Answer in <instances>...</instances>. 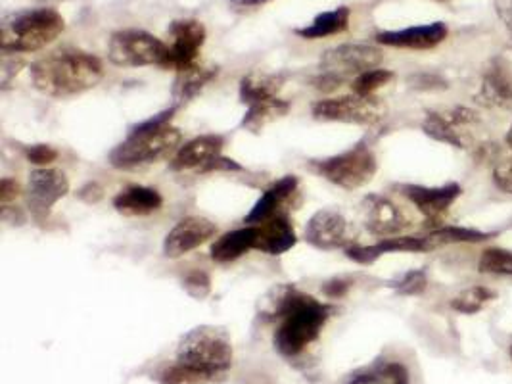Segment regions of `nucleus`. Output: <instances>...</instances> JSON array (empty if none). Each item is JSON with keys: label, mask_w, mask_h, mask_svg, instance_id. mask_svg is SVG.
Instances as JSON below:
<instances>
[{"label": "nucleus", "mask_w": 512, "mask_h": 384, "mask_svg": "<svg viewBox=\"0 0 512 384\" xmlns=\"http://www.w3.org/2000/svg\"><path fill=\"white\" fill-rule=\"evenodd\" d=\"M263 304L265 315L280 321L273 342L284 358L303 354L321 336L334 313L330 304H323L292 285L273 288L263 298Z\"/></svg>", "instance_id": "f257e3e1"}, {"label": "nucleus", "mask_w": 512, "mask_h": 384, "mask_svg": "<svg viewBox=\"0 0 512 384\" xmlns=\"http://www.w3.org/2000/svg\"><path fill=\"white\" fill-rule=\"evenodd\" d=\"M231 338L217 327L202 325L179 340L175 363L160 373L162 384H206L233 365Z\"/></svg>", "instance_id": "f03ea898"}, {"label": "nucleus", "mask_w": 512, "mask_h": 384, "mask_svg": "<svg viewBox=\"0 0 512 384\" xmlns=\"http://www.w3.org/2000/svg\"><path fill=\"white\" fill-rule=\"evenodd\" d=\"M102 77V62L81 48H60L31 64L33 87L52 98L83 95L94 89Z\"/></svg>", "instance_id": "7ed1b4c3"}, {"label": "nucleus", "mask_w": 512, "mask_h": 384, "mask_svg": "<svg viewBox=\"0 0 512 384\" xmlns=\"http://www.w3.org/2000/svg\"><path fill=\"white\" fill-rule=\"evenodd\" d=\"M175 108L139 123L123 143L110 152V164L117 169H135L154 164L169 152H177L181 131L171 125Z\"/></svg>", "instance_id": "20e7f679"}, {"label": "nucleus", "mask_w": 512, "mask_h": 384, "mask_svg": "<svg viewBox=\"0 0 512 384\" xmlns=\"http://www.w3.org/2000/svg\"><path fill=\"white\" fill-rule=\"evenodd\" d=\"M66 29V20L54 8H25L4 16L0 48L4 54H27L52 45Z\"/></svg>", "instance_id": "39448f33"}, {"label": "nucleus", "mask_w": 512, "mask_h": 384, "mask_svg": "<svg viewBox=\"0 0 512 384\" xmlns=\"http://www.w3.org/2000/svg\"><path fill=\"white\" fill-rule=\"evenodd\" d=\"M280 89L282 81L277 75H246L240 81V98L248 106L242 127L259 133L265 125L286 116L290 104L280 98Z\"/></svg>", "instance_id": "423d86ee"}, {"label": "nucleus", "mask_w": 512, "mask_h": 384, "mask_svg": "<svg viewBox=\"0 0 512 384\" xmlns=\"http://www.w3.org/2000/svg\"><path fill=\"white\" fill-rule=\"evenodd\" d=\"M382 50L371 45H340L326 50L321 58V75L313 81L317 89L332 91L344 81L380 66Z\"/></svg>", "instance_id": "0eeeda50"}, {"label": "nucleus", "mask_w": 512, "mask_h": 384, "mask_svg": "<svg viewBox=\"0 0 512 384\" xmlns=\"http://www.w3.org/2000/svg\"><path fill=\"white\" fill-rule=\"evenodd\" d=\"M311 169L340 189L355 191L373 181L378 162L373 148L369 144L359 143L342 154L311 162Z\"/></svg>", "instance_id": "6e6552de"}, {"label": "nucleus", "mask_w": 512, "mask_h": 384, "mask_svg": "<svg viewBox=\"0 0 512 384\" xmlns=\"http://www.w3.org/2000/svg\"><path fill=\"white\" fill-rule=\"evenodd\" d=\"M167 45L142 29H121L110 37L108 58L119 68L163 66Z\"/></svg>", "instance_id": "1a4fd4ad"}, {"label": "nucleus", "mask_w": 512, "mask_h": 384, "mask_svg": "<svg viewBox=\"0 0 512 384\" xmlns=\"http://www.w3.org/2000/svg\"><path fill=\"white\" fill-rule=\"evenodd\" d=\"M386 114L384 104L376 96L348 95L325 98L313 106V118L355 125H373Z\"/></svg>", "instance_id": "9d476101"}, {"label": "nucleus", "mask_w": 512, "mask_h": 384, "mask_svg": "<svg viewBox=\"0 0 512 384\" xmlns=\"http://www.w3.org/2000/svg\"><path fill=\"white\" fill-rule=\"evenodd\" d=\"M169 43L162 68L177 70V73L188 70L198 64L200 50L206 43V27L198 20H175L167 29Z\"/></svg>", "instance_id": "9b49d317"}, {"label": "nucleus", "mask_w": 512, "mask_h": 384, "mask_svg": "<svg viewBox=\"0 0 512 384\" xmlns=\"http://www.w3.org/2000/svg\"><path fill=\"white\" fill-rule=\"evenodd\" d=\"M480 120L478 114L470 108H453L449 112H428L422 121V131L438 141V143L451 144L455 148L468 146V133L466 127Z\"/></svg>", "instance_id": "f8f14e48"}, {"label": "nucleus", "mask_w": 512, "mask_h": 384, "mask_svg": "<svg viewBox=\"0 0 512 384\" xmlns=\"http://www.w3.org/2000/svg\"><path fill=\"white\" fill-rule=\"evenodd\" d=\"M363 206H365V227L374 237H380V239L399 237L411 227V219L390 198L371 194L365 198Z\"/></svg>", "instance_id": "ddd939ff"}, {"label": "nucleus", "mask_w": 512, "mask_h": 384, "mask_svg": "<svg viewBox=\"0 0 512 384\" xmlns=\"http://www.w3.org/2000/svg\"><path fill=\"white\" fill-rule=\"evenodd\" d=\"M217 233V225L206 217L190 216L181 219L165 237L163 254L171 260L183 258L188 252L200 248Z\"/></svg>", "instance_id": "4468645a"}, {"label": "nucleus", "mask_w": 512, "mask_h": 384, "mask_svg": "<svg viewBox=\"0 0 512 384\" xmlns=\"http://www.w3.org/2000/svg\"><path fill=\"white\" fill-rule=\"evenodd\" d=\"M399 191L428 221H440L463 194L459 183H445L442 187L401 185Z\"/></svg>", "instance_id": "2eb2a0df"}, {"label": "nucleus", "mask_w": 512, "mask_h": 384, "mask_svg": "<svg viewBox=\"0 0 512 384\" xmlns=\"http://www.w3.org/2000/svg\"><path fill=\"white\" fill-rule=\"evenodd\" d=\"M29 206L35 216H47L50 208L70 192L68 177L58 169L39 168L29 175Z\"/></svg>", "instance_id": "dca6fc26"}, {"label": "nucleus", "mask_w": 512, "mask_h": 384, "mask_svg": "<svg viewBox=\"0 0 512 384\" xmlns=\"http://www.w3.org/2000/svg\"><path fill=\"white\" fill-rule=\"evenodd\" d=\"M447 25L443 22L415 25L399 31H380L376 33V43L384 47L409 48V50H430L442 45L447 39Z\"/></svg>", "instance_id": "f3484780"}, {"label": "nucleus", "mask_w": 512, "mask_h": 384, "mask_svg": "<svg viewBox=\"0 0 512 384\" xmlns=\"http://www.w3.org/2000/svg\"><path fill=\"white\" fill-rule=\"evenodd\" d=\"M223 137L219 135H204L179 146V150L171 158L173 171H210L211 166L221 158Z\"/></svg>", "instance_id": "a211bd4d"}, {"label": "nucleus", "mask_w": 512, "mask_h": 384, "mask_svg": "<svg viewBox=\"0 0 512 384\" xmlns=\"http://www.w3.org/2000/svg\"><path fill=\"white\" fill-rule=\"evenodd\" d=\"M305 240L319 250L342 248L348 240V221L334 210H321L309 219Z\"/></svg>", "instance_id": "6ab92c4d"}, {"label": "nucleus", "mask_w": 512, "mask_h": 384, "mask_svg": "<svg viewBox=\"0 0 512 384\" xmlns=\"http://www.w3.org/2000/svg\"><path fill=\"white\" fill-rule=\"evenodd\" d=\"M478 102L488 108H512V64L503 58L491 62L482 77Z\"/></svg>", "instance_id": "aec40b11"}, {"label": "nucleus", "mask_w": 512, "mask_h": 384, "mask_svg": "<svg viewBox=\"0 0 512 384\" xmlns=\"http://www.w3.org/2000/svg\"><path fill=\"white\" fill-rule=\"evenodd\" d=\"M428 250H432V246L426 237L399 235L390 239H380L371 246H351L346 248V256L357 264L369 265L392 252H428Z\"/></svg>", "instance_id": "412c9836"}, {"label": "nucleus", "mask_w": 512, "mask_h": 384, "mask_svg": "<svg viewBox=\"0 0 512 384\" xmlns=\"http://www.w3.org/2000/svg\"><path fill=\"white\" fill-rule=\"evenodd\" d=\"M256 250L269 254V256H280L292 250L298 242L296 231L286 216H275L261 225H256Z\"/></svg>", "instance_id": "4be33fe9"}, {"label": "nucleus", "mask_w": 512, "mask_h": 384, "mask_svg": "<svg viewBox=\"0 0 512 384\" xmlns=\"http://www.w3.org/2000/svg\"><path fill=\"white\" fill-rule=\"evenodd\" d=\"M298 189V177L286 175L277 181L273 187L261 194L252 212L246 216L248 225H261L275 216H279L280 206Z\"/></svg>", "instance_id": "5701e85b"}, {"label": "nucleus", "mask_w": 512, "mask_h": 384, "mask_svg": "<svg viewBox=\"0 0 512 384\" xmlns=\"http://www.w3.org/2000/svg\"><path fill=\"white\" fill-rule=\"evenodd\" d=\"M162 206V194L156 189L142 187V185L127 187V189L117 192V196L114 198V208L123 216H150V214L162 210Z\"/></svg>", "instance_id": "b1692460"}, {"label": "nucleus", "mask_w": 512, "mask_h": 384, "mask_svg": "<svg viewBox=\"0 0 512 384\" xmlns=\"http://www.w3.org/2000/svg\"><path fill=\"white\" fill-rule=\"evenodd\" d=\"M256 235V225H246L242 229L225 233L223 237L213 242L210 252L211 260L219 264H227L242 258L246 252L256 250Z\"/></svg>", "instance_id": "393cba45"}, {"label": "nucleus", "mask_w": 512, "mask_h": 384, "mask_svg": "<svg viewBox=\"0 0 512 384\" xmlns=\"http://www.w3.org/2000/svg\"><path fill=\"white\" fill-rule=\"evenodd\" d=\"M350 18V8L340 6V8H334V10L319 14L311 24L300 27V29H294V33L302 39H309V41L340 35L350 27Z\"/></svg>", "instance_id": "a878e982"}, {"label": "nucleus", "mask_w": 512, "mask_h": 384, "mask_svg": "<svg viewBox=\"0 0 512 384\" xmlns=\"http://www.w3.org/2000/svg\"><path fill=\"white\" fill-rule=\"evenodd\" d=\"M215 77H217V68H204L200 64L177 73L175 89H173V96H175L177 104H183L190 98H194Z\"/></svg>", "instance_id": "bb28decb"}, {"label": "nucleus", "mask_w": 512, "mask_h": 384, "mask_svg": "<svg viewBox=\"0 0 512 384\" xmlns=\"http://www.w3.org/2000/svg\"><path fill=\"white\" fill-rule=\"evenodd\" d=\"M497 233H486L480 229H470V227H438L434 229L426 239L430 242L432 250L438 246L445 244H476V242H484V240L493 239Z\"/></svg>", "instance_id": "cd10ccee"}, {"label": "nucleus", "mask_w": 512, "mask_h": 384, "mask_svg": "<svg viewBox=\"0 0 512 384\" xmlns=\"http://www.w3.org/2000/svg\"><path fill=\"white\" fill-rule=\"evenodd\" d=\"M350 384H409V373L401 363L388 361L353 377Z\"/></svg>", "instance_id": "c85d7f7f"}, {"label": "nucleus", "mask_w": 512, "mask_h": 384, "mask_svg": "<svg viewBox=\"0 0 512 384\" xmlns=\"http://www.w3.org/2000/svg\"><path fill=\"white\" fill-rule=\"evenodd\" d=\"M491 300H495L493 290L486 287H470L451 300V308L455 312L474 315V313L482 312Z\"/></svg>", "instance_id": "c756f323"}, {"label": "nucleus", "mask_w": 512, "mask_h": 384, "mask_svg": "<svg viewBox=\"0 0 512 384\" xmlns=\"http://www.w3.org/2000/svg\"><path fill=\"white\" fill-rule=\"evenodd\" d=\"M478 271L484 275L512 277V252L505 248H486L478 260Z\"/></svg>", "instance_id": "7c9ffc66"}, {"label": "nucleus", "mask_w": 512, "mask_h": 384, "mask_svg": "<svg viewBox=\"0 0 512 384\" xmlns=\"http://www.w3.org/2000/svg\"><path fill=\"white\" fill-rule=\"evenodd\" d=\"M392 79H394V72L374 68V70H369V72L361 73L359 77H355L351 81V89H353L355 95L376 96V91L386 87Z\"/></svg>", "instance_id": "2f4dec72"}, {"label": "nucleus", "mask_w": 512, "mask_h": 384, "mask_svg": "<svg viewBox=\"0 0 512 384\" xmlns=\"http://www.w3.org/2000/svg\"><path fill=\"white\" fill-rule=\"evenodd\" d=\"M390 287L397 290L401 296H419L428 287V277L422 269H411L403 277H399Z\"/></svg>", "instance_id": "473e14b6"}, {"label": "nucleus", "mask_w": 512, "mask_h": 384, "mask_svg": "<svg viewBox=\"0 0 512 384\" xmlns=\"http://www.w3.org/2000/svg\"><path fill=\"white\" fill-rule=\"evenodd\" d=\"M183 288L187 290L188 296H192L194 300H204L208 298L211 292V279L206 271H190L185 281H183Z\"/></svg>", "instance_id": "72a5a7b5"}, {"label": "nucleus", "mask_w": 512, "mask_h": 384, "mask_svg": "<svg viewBox=\"0 0 512 384\" xmlns=\"http://www.w3.org/2000/svg\"><path fill=\"white\" fill-rule=\"evenodd\" d=\"M25 156H27L29 164L39 166V168H47L48 164H52L58 158V152L48 144H33L25 150Z\"/></svg>", "instance_id": "f704fd0d"}, {"label": "nucleus", "mask_w": 512, "mask_h": 384, "mask_svg": "<svg viewBox=\"0 0 512 384\" xmlns=\"http://www.w3.org/2000/svg\"><path fill=\"white\" fill-rule=\"evenodd\" d=\"M493 181L501 191L512 194V160H505L493 169Z\"/></svg>", "instance_id": "c9c22d12"}, {"label": "nucleus", "mask_w": 512, "mask_h": 384, "mask_svg": "<svg viewBox=\"0 0 512 384\" xmlns=\"http://www.w3.org/2000/svg\"><path fill=\"white\" fill-rule=\"evenodd\" d=\"M20 196V185L14 179H2L0 185V202L2 206H8L12 200H16Z\"/></svg>", "instance_id": "e433bc0d"}, {"label": "nucleus", "mask_w": 512, "mask_h": 384, "mask_svg": "<svg viewBox=\"0 0 512 384\" xmlns=\"http://www.w3.org/2000/svg\"><path fill=\"white\" fill-rule=\"evenodd\" d=\"M495 10L512 33V0H495Z\"/></svg>", "instance_id": "4c0bfd02"}, {"label": "nucleus", "mask_w": 512, "mask_h": 384, "mask_svg": "<svg viewBox=\"0 0 512 384\" xmlns=\"http://www.w3.org/2000/svg\"><path fill=\"white\" fill-rule=\"evenodd\" d=\"M348 288H350V283H346L342 279H334V281L326 283L325 294L328 298H340V296H344L348 292Z\"/></svg>", "instance_id": "58836bf2"}, {"label": "nucleus", "mask_w": 512, "mask_h": 384, "mask_svg": "<svg viewBox=\"0 0 512 384\" xmlns=\"http://www.w3.org/2000/svg\"><path fill=\"white\" fill-rule=\"evenodd\" d=\"M269 0H231L233 8H254V6H261L267 4Z\"/></svg>", "instance_id": "ea45409f"}, {"label": "nucleus", "mask_w": 512, "mask_h": 384, "mask_svg": "<svg viewBox=\"0 0 512 384\" xmlns=\"http://www.w3.org/2000/svg\"><path fill=\"white\" fill-rule=\"evenodd\" d=\"M507 144H509V148L512 150V125L511 129H509V133H507Z\"/></svg>", "instance_id": "a19ab883"}, {"label": "nucleus", "mask_w": 512, "mask_h": 384, "mask_svg": "<svg viewBox=\"0 0 512 384\" xmlns=\"http://www.w3.org/2000/svg\"><path fill=\"white\" fill-rule=\"evenodd\" d=\"M436 2H447V0H436Z\"/></svg>", "instance_id": "79ce46f5"}, {"label": "nucleus", "mask_w": 512, "mask_h": 384, "mask_svg": "<svg viewBox=\"0 0 512 384\" xmlns=\"http://www.w3.org/2000/svg\"><path fill=\"white\" fill-rule=\"evenodd\" d=\"M37 2H43V0H37Z\"/></svg>", "instance_id": "37998d69"}, {"label": "nucleus", "mask_w": 512, "mask_h": 384, "mask_svg": "<svg viewBox=\"0 0 512 384\" xmlns=\"http://www.w3.org/2000/svg\"><path fill=\"white\" fill-rule=\"evenodd\" d=\"M511 356H512V348H511Z\"/></svg>", "instance_id": "c03bdc74"}]
</instances>
